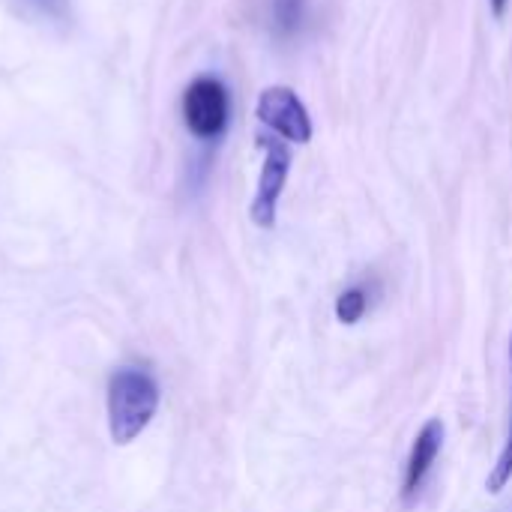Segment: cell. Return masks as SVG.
Wrapping results in <instances>:
<instances>
[{"instance_id": "10", "label": "cell", "mask_w": 512, "mask_h": 512, "mask_svg": "<svg viewBox=\"0 0 512 512\" xmlns=\"http://www.w3.org/2000/svg\"><path fill=\"white\" fill-rule=\"evenodd\" d=\"M492 3V9H495V15L501 18L504 12H507V6H510V0H489Z\"/></svg>"}, {"instance_id": "7", "label": "cell", "mask_w": 512, "mask_h": 512, "mask_svg": "<svg viewBox=\"0 0 512 512\" xmlns=\"http://www.w3.org/2000/svg\"><path fill=\"white\" fill-rule=\"evenodd\" d=\"M366 309H369V297L363 288H348L336 300V315L342 324H357L366 315Z\"/></svg>"}, {"instance_id": "6", "label": "cell", "mask_w": 512, "mask_h": 512, "mask_svg": "<svg viewBox=\"0 0 512 512\" xmlns=\"http://www.w3.org/2000/svg\"><path fill=\"white\" fill-rule=\"evenodd\" d=\"M270 18L279 36H297L306 24V0H270Z\"/></svg>"}, {"instance_id": "3", "label": "cell", "mask_w": 512, "mask_h": 512, "mask_svg": "<svg viewBox=\"0 0 512 512\" xmlns=\"http://www.w3.org/2000/svg\"><path fill=\"white\" fill-rule=\"evenodd\" d=\"M258 144L264 147V165H261L258 192L252 198L249 216L258 228H273L276 213H279V198H282L288 174H291V150L285 141L270 138V135H261Z\"/></svg>"}, {"instance_id": "1", "label": "cell", "mask_w": 512, "mask_h": 512, "mask_svg": "<svg viewBox=\"0 0 512 512\" xmlns=\"http://www.w3.org/2000/svg\"><path fill=\"white\" fill-rule=\"evenodd\" d=\"M159 411V384L150 372L126 366L117 369L108 381V429L111 441L126 447L132 444Z\"/></svg>"}, {"instance_id": "5", "label": "cell", "mask_w": 512, "mask_h": 512, "mask_svg": "<svg viewBox=\"0 0 512 512\" xmlns=\"http://www.w3.org/2000/svg\"><path fill=\"white\" fill-rule=\"evenodd\" d=\"M441 447H444V423L435 417V420H429V423L420 429V435H417V441H414V447H411L408 468H405V483H402L405 501H411V498L423 489V483H426V477H429V471H432V465H435Z\"/></svg>"}, {"instance_id": "9", "label": "cell", "mask_w": 512, "mask_h": 512, "mask_svg": "<svg viewBox=\"0 0 512 512\" xmlns=\"http://www.w3.org/2000/svg\"><path fill=\"white\" fill-rule=\"evenodd\" d=\"M30 3H36L42 12H51V15H60L63 12V3L66 0H30Z\"/></svg>"}, {"instance_id": "8", "label": "cell", "mask_w": 512, "mask_h": 512, "mask_svg": "<svg viewBox=\"0 0 512 512\" xmlns=\"http://www.w3.org/2000/svg\"><path fill=\"white\" fill-rule=\"evenodd\" d=\"M510 363H512V339H510ZM512 480V426H510V438H507V444H504V453L498 456V465L492 468V474H489V480H486V489L492 492V495H498V492H504V486Z\"/></svg>"}, {"instance_id": "2", "label": "cell", "mask_w": 512, "mask_h": 512, "mask_svg": "<svg viewBox=\"0 0 512 512\" xmlns=\"http://www.w3.org/2000/svg\"><path fill=\"white\" fill-rule=\"evenodd\" d=\"M228 117H231V99H228V87L219 78L201 75L186 87V93H183V120H186V129L195 138L216 141L219 135H225Z\"/></svg>"}, {"instance_id": "4", "label": "cell", "mask_w": 512, "mask_h": 512, "mask_svg": "<svg viewBox=\"0 0 512 512\" xmlns=\"http://www.w3.org/2000/svg\"><path fill=\"white\" fill-rule=\"evenodd\" d=\"M258 120L273 129V135L294 141V144H309L312 141V117L303 105V99L291 90V87H267L258 96V108H255Z\"/></svg>"}]
</instances>
